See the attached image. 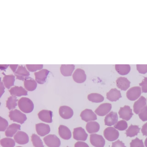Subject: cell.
I'll return each mask as SVG.
<instances>
[{
  "instance_id": "obj_15",
  "label": "cell",
  "mask_w": 147,
  "mask_h": 147,
  "mask_svg": "<svg viewBox=\"0 0 147 147\" xmlns=\"http://www.w3.org/2000/svg\"><path fill=\"white\" fill-rule=\"evenodd\" d=\"M17 79L24 81L25 78L30 75L29 72L26 67L22 65H19L16 71L14 73Z\"/></svg>"
},
{
  "instance_id": "obj_20",
  "label": "cell",
  "mask_w": 147,
  "mask_h": 147,
  "mask_svg": "<svg viewBox=\"0 0 147 147\" xmlns=\"http://www.w3.org/2000/svg\"><path fill=\"white\" fill-rule=\"evenodd\" d=\"M24 83L25 89L28 91H30L35 90L37 85L36 82L33 78L29 76L25 78Z\"/></svg>"
},
{
  "instance_id": "obj_30",
  "label": "cell",
  "mask_w": 147,
  "mask_h": 147,
  "mask_svg": "<svg viewBox=\"0 0 147 147\" xmlns=\"http://www.w3.org/2000/svg\"><path fill=\"white\" fill-rule=\"evenodd\" d=\"M140 128L137 125L131 124L128 129L126 131L125 134L127 137H132L138 135L140 132Z\"/></svg>"
},
{
  "instance_id": "obj_22",
  "label": "cell",
  "mask_w": 147,
  "mask_h": 147,
  "mask_svg": "<svg viewBox=\"0 0 147 147\" xmlns=\"http://www.w3.org/2000/svg\"><path fill=\"white\" fill-rule=\"evenodd\" d=\"M131 82L125 77H120L116 80L117 86L121 90H126L130 87Z\"/></svg>"
},
{
  "instance_id": "obj_7",
  "label": "cell",
  "mask_w": 147,
  "mask_h": 147,
  "mask_svg": "<svg viewBox=\"0 0 147 147\" xmlns=\"http://www.w3.org/2000/svg\"><path fill=\"white\" fill-rule=\"evenodd\" d=\"M119 117L127 121L129 120L133 115L132 109L128 105L120 107L118 112Z\"/></svg>"
},
{
  "instance_id": "obj_42",
  "label": "cell",
  "mask_w": 147,
  "mask_h": 147,
  "mask_svg": "<svg viewBox=\"0 0 147 147\" xmlns=\"http://www.w3.org/2000/svg\"><path fill=\"white\" fill-rule=\"evenodd\" d=\"M111 147H126L122 141L118 140L116 141L112 142Z\"/></svg>"
},
{
  "instance_id": "obj_17",
  "label": "cell",
  "mask_w": 147,
  "mask_h": 147,
  "mask_svg": "<svg viewBox=\"0 0 147 147\" xmlns=\"http://www.w3.org/2000/svg\"><path fill=\"white\" fill-rule=\"evenodd\" d=\"M36 129L37 134L41 136L48 134L50 131L49 125L43 123L36 124Z\"/></svg>"
},
{
  "instance_id": "obj_2",
  "label": "cell",
  "mask_w": 147,
  "mask_h": 147,
  "mask_svg": "<svg viewBox=\"0 0 147 147\" xmlns=\"http://www.w3.org/2000/svg\"><path fill=\"white\" fill-rule=\"evenodd\" d=\"M9 117L11 120L21 124L23 123L27 119L25 114L17 109L11 111L9 112Z\"/></svg>"
},
{
  "instance_id": "obj_10",
  "label": "cell",
  "mask_w": 147,
  "mask_h": 147,
  "mask_svg": "<svg viewBox=\"0 0 147 147\" xmlns=\"http://www.w3.org/2000/svg\"><path fill=\"white\" fill-rule=\"evenodd\" d=\"M82 119L86 122L97 119L96 114L90 109H86L83 111L80 114Z\"/></svg>"
},
{
  "instance_id": "obj_21",
  "label": "cell",
  "mask_w": 147,
  "mask_h": 147,
  "mask_svg": "<svg viewBox=\"0 0 147 147\" xmlns=\"http://www.w3.org/2000/svg\"><path fill=\"white\" fill-rule=\"evenodd\" d=\"M107 98L110 101H116L122 97L120 91L116 88H112L107 93Z\"/></svg>"
},
{
  "instance_id": "obj_36",
  "label": "cell",
  "mask_w": 147,
  "mask_h": 147,
  "mask_svg": "<svg viewBox=\"0 0 147 147\" xmlns=\"http://www.w3.org/2000/svg\"><path fill=\"white\" fill-rule=\"evenodd\" d=\"M26 66L28 70L32 72L36 71L42 69V64H26Z\"/></svg>"
},
{
  "instance_id": "obj_5",
  "label": "cell",
  "mask_w": 147,
  "mask_h": 147,
  "mask_svg": "<svg viewBox=\"0 0 147 147\" xmlns=\"http://www.w3.org/2000/svg\"><path fill=\"white\" fill-rule=\"evenodd\" d=\"M90 142L95 147H104L105 144V140L102 136L96 134L90 135Z\"/></svg>"
},
{
  "instance_id": "obj_25",
  "label": "cell",
  "mask_w": 147,
  "mask_h": 147,
  "mask_svg": "<svg viewBox=\"0 0 147 147\" xmlns=\"http://www.w3.org/2000/svg\"><path fill=\"white\" fill-rule=\"evenodd\" d=\"M75 69L73 64H62L60 68L61 74L65 76H71Z\"/></svg>"
},
{
  "instance_id": "obj_29",
  "label": "cell",
  "mask_w": 147,
  "mask_h": 147,
  "mask_svg": "<svg viewBox=\"0 0 147 147\" xmlns=\"http://www.w3.org/2000/svg\"><path fill=\"white\" fill-rule=\"evenodd\" d=\"M15 76L13 75H5L3 79V82L5 87L8 89L14 85Z\"/></svg>"
},
{
  "instance_id": "obj_39",
  "label": "cell",
  "mask_w": 147,
  "mask_h": 147,
  "mask_svg": "<svg viewBox=\"0 0 147 147\" xmlns=\"http://www.w3.org/2000/svg\"><path fill=\"white\" fill-rule=\"evenodd\" d=\"M0 124V131H4L8 125L7 121L1 116Z\"/></svg>"
},
{
  "instance_id": "obj_37",
  "label": "cell",
  "mask_w": 147,
  "mask_h": 147,
  "mask_svg": "<svg viewBox=\"0 0 147 147\" xmlns=\"http://www.w3.org/2000/svg\"><path fill=\"white\" fill-rule=\"evenodd\" d=\"M130 147H144L142 140L137 137L132 140L130 143Z\"/></svg>"
},
{
  "instance_id": "obj_41",
  "label": "cell",
  "mask_w": 147,
  "mask_h": 147,
  "mask_svg": "<svg viewBox=\"0 0 147 147\" xmlns=\"http://www.w3.org/2000/svg\"><path fill=\"white\" fill-rule=\"evenodd\" d=\"M144 78L139 85L141 86L142 92L147 93V77H144Z\"/></svg>"
},
{
  "instance_id": "obj_46",
  "label": "cell",
  "mask_w": 147,
  "mask_h": 147,
  "mask_svg": "<svg viewBox=\"0 0 147 147\" xmlns=\"http://www.w3.org/2000/svg\"><path fill=\"white\" fill-rule=\"evenodd\" d=\"M5 89V87L3 84V82H1V95L0 97H1L3 94L4 93L5 91L4 90Z\"/></svg>"
},
{
  "instance_id": "obj_33",
  "label": "cell",
  "mask_w": 147,
  "mask_h": 147,
  "mask_svg": "<svg viewBox=\"0 0 147 147\" xmlns=\"http://www.w3.org/2000/svg\"><path fill=\"white\" fill-rule=\"evenodd\" d=\"M0 144L3 147H14L15 142L11 138H5L1 140Z\"/></svg>"
},
{
  "instance_id": "obj_11",
  "label": "cell",
  "mask_w": 147,
  "mask_h": 147,
  "mask_svg": "<svg viewBox=\"0 0 147 147\" xmlns=\"http://www.w3.org/2000/svg\"><path fill=\"white\" fill-rule=\"evenodd\" d=\"M112 108V105L109 103L100 104L95 110L94 112L98 115L103 116L109 113Z\"/></svg>"
},
{
  "instance_id": "obj_6",
  "label": "cell",
  "mask_w": 147,
  "mask_h": 147,
  "mask_svg": "<svg viewBox=\"0 0 147 147\" xmlns=\"http://www.w3.org/2000/svg\"><path fill=\"white\" fill-rule=\"evenodd\" d=\"M141 93L140 87L136 86L130 88L127 91L126 94L129 100L134 101L137 100L140 96Z\"/></svg>"
},
{
  "instance_id": "obj_43",
  "label": "cell",
  "mask_w": 147,
  "mask_h": 147,
  "mask_svg": "<svg viewBox=\"0 0 147 147\" xmlns=\"http://www.w3.org/2000/svg\"><path fill=\"white\" fill-rule=\"evenodd\" d=\"M74 147H89L88 145L85 142L78 141L75 144Z\"/></svg>"
},
{
  "instance_id": "obj_32",
  "label": "cell",
  "mask_w": 147,
  "mask_h": 147,
  "mask_svg": "<svg viewBox=\"0 0 147 147\" xmlns=\"http://www.w3.org/2000/svg\"><path fill=\"white\" fill-rule=\"evenodd\" d=\"M88 99L92 102L98 103L103 101L104 97L101 94L97 93H92L89 94L87 96Z\"/></svg>"
},
{
  "instance_id": "obj_1",
  "label": "cell",
  "mask_w": 147,
  "mask_h": 147,
  "mask_svg": "<svg viewBox=\"0 0 147 147\" xmlns=\"http://www.w3.org/2000/svg\"><path fill=\"white\" fill-rule=\"evenodd\" d=\"M18 105L20 109L25 113L32 112L34 108V105L32 101L29 98L22 97L18 101Z\"/></svg>"
},
{
  "instance_id": "obj_16",
  "label": "cell",
  "mask_w": 147,
  "mask_h": 147,
  "mask_svg": "<svg viewBox=\"0 0 147 147\" xmlns=\"http://www.w3.org/2000/svg\"><path fill=\"white\" fill-rule=\"evenodd\" d=\"M38 115L39 118L43 121L47 123L52 122L53 112L51 111L42 110L38 113Z\"/></svg>"
},
{
  "instance_id": "obj_44",
  "label": "cell",
  "mask_w": 147,
  "mask_h": 147,
  "mask_svg": "<svg viewBox=\"0 0 147 147\" xmlns=\"http://www.w3.org/2000/svg\"><path fill=\"white\" fill-rule=\"evenodd\" d=\"M141 131L143 136H147V122L142 126Z\"/></svg>"
},
{
  "instance_id": "obj_49",
  "label": "cell",
  "mask_w": 147,
  "mask_h": 147,
  "mask_svg": "<svg viewBox=\"0 0 147 147\" xmlns=\"http://www.w3.org/2000/svg\"><path fill=\"white\" fill-rule=\"evenodd\" d=\"M16 147H22L20 146H17Z\"/></svg>"
},
{
  "instance_id": "obj_28",
  "label": "cell",
  "mask_w": 147,
  "mask_h": 147,
  "mask_svg": "<svg viewBox=\"0 0 147 147\" xmlns=\"http://www.w3.org/2000/svg\"><path fill=\"white\" fill-rule=\"evenodd\" d=\"M100 128L99 124L96 121L88 122L86 125V129L90 134L97 132L99 131Z\"/></svg>"
},
{
  "instance_id": "obj_19",
  "label": "cell",
  "mask_w": 147,
  "mask_h": 147,
  "mask_svg": "<svg viewBox=\"0 0 147 147\" xmlns=\"http://www.w3.org/2000/svg\"><path fill=\"white\" fill-rule=\"evenodd\" d=\"M146 99L144 96H141L139 99L135 102L133 105V110L136 114H138L141 110L147 106Z\"/></svg>"
},
{
  "instance_id": "obj_8",
  "label": "cell",
  "mask_w": 147,
  "mask_h": 147,
  "mask_svg": "<svg viewBox=\"0 0 147 147\" xmlns=\"http://www.w3.org/2000/svg\"><path fill=\"white\" fill-rule=\"evenodd\" d=\"M50 71L46 69H43L34 73L36 81L39 84H44L46 81Z\"/></svg>"
},
{
  "instance_id": "obj_26",
  "label": "cell",
  "mask_w": 147,
  "mask_h": 147,
  "mask_svg": "<svg viewBox=\"0 0 147 147\" xmlns=\"http://www.w3.org/2000/svg\"><path fill=\"white\" fill-rule=\"evenodd\" d=\"M20 125L15 123L9 125L5 131V136L7 137H12L18 130H20Z\"/></svg>"
},
{
  "instance_id": "obj_23",
  "label": "cell",
  "mask_w": 147,
  "mask_h": 147,
  "mask_svg": "<svg viewBox=\"0 0 147 147\" xmlns=\"http://www.w3.org/2000/svg\"><path fill=\"white\" fill-rule=\"evenodd\" d=\"M9 91L12 96H20L28 95L27 91L22 87L15 86L11 88Z\"/></svg>"
},
{
  "instance_id": "obj_47",
  "label": "cell",
  "mask_w": 147,
  "mask_h": 147,
  "mask_svg": "<svg viewBox=\"0 0 147 147\" xmlns=\"http://www.w3.org/2000/svg\"><path fill=\"white\" fill-rule=\"evenodd\" d=\"M9 65L5 64V65H1V64L0 65V69L1 70H5L8 67Z\"/></svg>"
},
{
  "instance_id": "obj_14",
  "label": "cell",
  "mask_w": 147,
  "mask_h": 147,
  "mask_svg": "<svg viewBox=\"0 0 147 147\" xmlns=\"http://www.w3.org/2000/svg\"><path fill=\"white\" fill-rule=\"evenodd\" d=\"M15 142L20 144H24L29 142V137L24 132L18 131L14 136Z\"/></svg>"
},
{
  "instance_id": "obj_34",
  "label": "cell",
  "mask_w": 147,
  "mask_h": 147,
  "mask_svg": "<svg viewBox=\"0 0 147 147\" xmlns=\"http://www.w3.org/2000/svg\"><path fill=\"white\" fill-rule=\"evenodd\" d=\"M31 141L34 147H44L43 142L40 137L35 134H33L31 136Z\"/></svg>"
},
{
  "instance_id": "obj_4",
  "label": "cell",
  "mask_w": 147,
  "mask_h": 147,
  "mask_svg": "<svg viewBox=\"0 0 147 147\" xmlns=\"http://www.w3.org/2000/svg\"><path fill=\"white\" fill-rule=\"evenodd\" d=\"M43 140L45 144L48 147H59L61 141L55 135L49 134L44 137Z\"/></svg>"
},
{
  "instance_id": "obj_48",
  "label": "cell",
  "mask_w": 147,
  "mask_h": 147,
  "mask_svg": "<svg viewBox=\"0 0 147 147\" xmlns=\"http://www.w3.org/2000/svg\"><path fill=\"white\" fill-rule=\"evenodd\" d=\"M145 145L146 147H147V138H146L144 142Z\"/></svg>"
},
{
  "instance_id": "obj_45",
  "label": "cell",
  "mask_w": 147,
  "mask_h": 147,
  "mask_svg": "<svg viewBox=\"0 0 147 147\" xmlns=\"http://www.w3.org/2000/svg\"><path fill=\"white\" fill-rule=\"evenodd\" d=\"M18 64H10L9 66L11 69L14 73L16 71V70L18 66Z\"/></svg>"
},
{
  "instance_id": "obj_50",
  "label": "cell",
  "mask_w": 147,
  "mask_h": 147,
  "mask_svg": "<svg viewBox=\"0 0 147 147\" xmlns=\"http://www.w3.org/2000/svg\"><path fill=\"white\" fill-rule=\"evenodd\" d=\"M67 147H68V146H67Z\"/></svg>"
},
{
  "instance_id": "obj_31",
  "label": "cell",
  "mask_w": 147,
  "mask_h": 147,
  "mask_svg": "<svg viewBox=\"0 0 147 147\" xmlns=\"http://www.w3.org/2000/svg\"><path fill=\"white\" fill-rule=\"evenodd\" d=\"M18 100L16 96H10L8 98L6 101V107L9 110L14 109L17 106V102Z\"/></svg>"
},
{
  "instance_id": "obj_35",
  "label": "cell",
  "mask_w": 147,
  "mask_h": 147,
  "mask_svg": "<svg viewBox=\"0 0 147 147\" xmlns=\"http://www.w3.org/2000/svg\"><path fill=\"white\" fill-rule=\"evenodd\" d=\"M127 122L124 120H121L118 121L114 126V127L120 131H123L126 129L127 127Z\"/></svg>"
},
{
  "instance_id": "obj_3",
  "label": "cell",
  "mask_w": 147,
  "mask_h": 147,
  "mask_svg": "<svg viewBox=\"0 0 147 147\" xmlns=\"http://www.w3.org/2000/svg\"><path fill=\"white\" fill-rule=\"evenodd\" d=\"M104 136L107 140L110 141H115L118 138L119 131L113 127H108L104 131Z\"/></svg>"
},
{
  "instance_id": "obj_40",
  "label": "cell",
  "mask_w": 147,
  "mask_h": 147,
  "mask_svg": "<svg viewBox=\"0 0 147 147\" xmlns=\"http://www.w3.org/2000/svg\"><path fill=\"white\" fill-rule=\"evenodd\" d=\"M136 68L140 73L145 74L147 72V64H137Z\"/></svg>"
},
{
  "instance_id": "obj_24",
  "label": "cell",
  "mask_w": 147,
  "mask_h": 147,
  "mask_svg": "<svg viewBox=\"0 0 147 147\" xmlns=\"http://www.w3.org/2000/svg\"><path fill=\"white\" fill-rule=\"evenodd\" d=\"M58 133L60 137L64 140H69L71 136L70 130L64 125H60L58 128Z\"/></svg>"
},
{
  "instance_id": "obj_12",
  "label": "cell",
  "mask_w": 147,
  "mask_h": 147,
  "mask_svg": "<svg viewBox=\"0 0 147 147\" xmlns=\"http://www.w3.org/2000/svg\"><path fill=\"white\" fill-rule=\"evenodd\" d=\"M59 114L60 116L65 119H68L71 118L74 114L72 109L69 106H62L59 109Z\"/></svg>"
},
{
  "instance_id": "obj_13",
  "label": "cell",
  "mask_w": 147,
  "mask_h": 147,
  "mask_svg": "<svg viewBox=\"0 0 147 147\" xmlns=\"http://www.w3.org/2000/svg\"><path fill=\"white\" fill-rule=\"evenodd\" d=\"M74 81L78 83L84 82L86 80V76L84 71L80 68L77 69L72 75Z\"/></svg>"
},
{
  "instance_id": "obj_38",
  "label": "cell",
  "mask_w": 147,
  "mask_h": 147,
  "mask_svg": "<svg viewBox=\"0 0 147 147\" xmlns=\"http://www.w3.org/2000/svg\"><path fill=\"white\" fill-rule=\"evenodd\" d=\"M138 115L140 118L143 121H147V106L141 110Z\"/></svg>"
},
{
  "instance_id": "obj_27",
  "label": "cell",
  "mask_w": 147,
  "mask_h": 147,
  "mask_svg": "<svg viewBox=\"0 0 147 147\" xmlns=\"http://www.w3.org/2000/svg\"><path fill=\"white\" fill-rule=\"evenodd\" d=\"M115 68L117 72L121 75L127 74L131 69L130 66L129 64H115Z\"/></svg>"
},
{
  "instance_id": "obj_9",
  "label": "cell",
  "mask_w": 147,
  "mask_h": 147,
  "mask_svg": "<svg viewBox=\"0 0 147 147\" xmlns=\"http://www.w3.org/2000/svg\"><path fill=\"white\" fill-rule=\"evenodd\" d=\"M73 136L74 138L76 140L85 141L87 139L88 134L83 128L80 127L74 129Z\"/></svg>"
},
{
  "instance_id": "obj_18",
  "label": "cell",
  "mask_w": 147,
  "mask_h": 147,
  "mask_svg": "<svg viewBox=\"0 0 147 147\" xmlns=\"http://www.w3.org/2000/svg\"><path fill=\"white\" fill-rule=\"evenodd\" d=\"M118 116L116 112L111 111L105 117L104 119L105 125L111 126L117 122Z\"/></svg>"
}]
</instances>
